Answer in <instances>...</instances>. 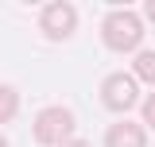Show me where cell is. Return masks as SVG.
<instances>
[{
    "label": "cell",
    "mask_w": 155,
    "mask_h": 147,
    "mask_svg": "<svg viewBox=\"0 0 155 147\" xmlns=\"http://www.w3.org/2000/svg\"><path fill=\"white\" fill-rule=\"evenodd\" d=\"M105 147H147V136H143L140 124L120 120V124H113V128L105 132Z\"/></svg>",
    "instance_id": "obj_5"
},
{
    "label": "cell",
    "mask_w": 155,
    "mask_h": 147,
    "mask_svg": "<svg viewBox=\"0 0 155 147\" xmlns=\"http://www.w3.org/2000/svg\"><path fill=\"white\" fill-rule=\"evenodd\" d=\"M16 112H19V93L12 85H0V124L16 120Z\"/></svg>",
    "instance_id": "obj_7"
},
{
    "label": "cell",
    "mask_w": 155,
    "mask_h": 147,
    "mask_svg": "<svg viewBox=\"0 0 155 147\" xmlns=\"http://www.w3.org/2000/svg\"><path fill=\"white\" fill-rule=\"evenodd\" d=\"M143 124H147V128H155V93L143 101Z\"/></svg>",
    "instance_id": "obj_8"
},
{
    "label": "cell",
    "mask_w": 155,
    "mask_h": 147,
    "mask_svg": "<svg viewBox=\"0 0 155 147\" xmlns=\"http://www.w3.org/2000/svg\"><path fill=\"white\" fill-rule=\"evenodd\" d=\"M0 147H8V139H4V136H0Z\"/></svg>",
    "instance_id": "obj_11"
},
{
    "label": "cell",
    "mask_w": 155,
    "mask_h": 147,
    "mask_svg": "<svg viewBox=\"0 0 155 147\" xmlns=\"http://www.w3.org/2000/svg\"><path fill=\"white\" fill-rule=\"evenodd\" d=\"M101 43L109 51H136L143 43V23L136 12H109L101 19Z\"/></svg>",
    "instance_id": "obj_1"
},
{
    "label": "cell",
    "mask_w": 155,
    "mask_h": 147,
    "mask_svg": "<svg viewBox=\"0 0 155 147\" xmlns=\"http://www.w3.org/2000/svg\"><path fill=\"white\" fill-rule=\"evenodd\" d=\"M39 31L47 39H54V43L70 39L78 31V8L74 4H47V8L39 12Z\"/></svg>",
    "instance_id": "obj_3"
},
{
    "label": "cell",
    "mask_w": 155,
    "mask_h": 147,
    "mask_svg": "<svg viewBox=\"0 0 155 147\" xmlns=\"http://www.w3.org/2000/svg\"><path fill=\"white\" fill-rule=\"evenodd\" d=\"M101 101H105V109H113V112H128L136 101H140L136 77L132 74H109L105 85H101Z\"/></svg>",
    "instance_id": "obj_4"
},
{
    "label": "cell",
    "mask_w": 155,
    "mask_h": 147,
    "mask_svg": "<svg viewBox=\"0 0 155 147\" xmlns=\"http://www.w3.org/2000/svg\"><path fill=\"white\" fill-rule=\"evenodd\" d=\"M143 12H147V16H151V23H155V0H147V4H143Z\"/></svg>",
    "instance_id": "obj_10"
},
{
    "label": "cell",
    "mask_w": 155,
    "mask_h": 147,
    "mask_svg": "<svg viewBox=\"0 0 155 147\" xmlns=\"http://www.w3.org/2000/svg\"><path fill=\"white\" fill-rule=\"evenodd\" d=\"M132 74H140V81L155 85V51H136V58H132Z\"/></svg>",
    "instance_id": "obj_6"
},
{
    "label": "cell",
    "mask_w": 155,
    "mask_h": 147,
    "mask_svg": "<svg viewBox=\"0 0 155 147\" xmlns=\"http://www.w3.org/2000/svg\"><path fill=\"white\" fill-rule=\"evenodd\" d=\"M62 147H89V143H85V139H78V136H74V139H66Z\"/></svg>",
    "instance_id": "obj_9"
},
{
    "label": "cell",
    "mask_w": 155,
    "mask_h": 147,
    "mask_svg": "<svg viewBox=\"0 0 155 147\" xmlns=\"http://www.w3.org/2000/svg\"><path fill=\"white\" fill-rule=\"evenodd\" d=\"M35 139L43 147H62L66 139H74V112L62 109V105H47L35 116Z\"/></svg>",
    "instance_id": "obj_2"
}]
</instances>
